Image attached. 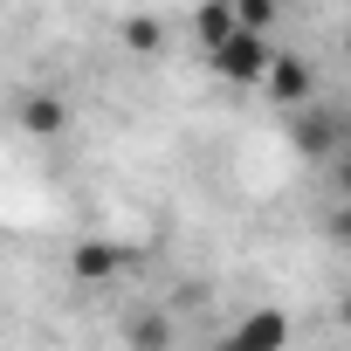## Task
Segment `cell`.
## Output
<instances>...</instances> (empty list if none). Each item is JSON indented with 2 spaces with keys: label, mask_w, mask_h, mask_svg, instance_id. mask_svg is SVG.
<instances>
[{
  "label": "cell",
  "mask_w": 351,
  "mask_h": 351,
  "mask_svg": "<svg viewBox=\"0 0 351 351\" xmlns=\"http://www.w3.org/2000/svg\"><path fill=\"white\" fill-rule=\"evenodd\" d=\"M262 83L282 97V104H303V90H310V76H303V62H276L269 56V69H262Z\"/></svg>",
  "instance_id": "3"
},
{
  "label": "cell",
  "mask_w": 351,
  "mask_h": 351,
  "mask_svg": "<svg viewBox=\"0 0 351 351\" xmlns=\"http://www.w3.org/2000/svg\"><path fill=\"white\" fill-rule=\"evenodd\" d=\"M62 117H69V110H62L56 97H21V124H28V131H62Z\"/></svg>",
  "instance_id": "4"
},
{
  "label": "cell",
  "mask_w": 351,
  "mask_h": 351,
  "mask_svg": "<svg viewBox=\"0 0 351 351\" xmlns=\"http://www.w3.org/2000/svg\"><path fill=\"white\" fill-rule=\"evenodd\" d=\"M76 269H83V276H110V269H117V255H110V248H83V255H76Z\"/></svg>",
  "instance_id": "6"
},
{
  "label": "cell",
  "mask_w": 351,
  "mask_h": 351,
  "mask_svg": "<svg viewBox=\"0 0 351 351\" xmlns=\"http://www.w3.org/2000/svg\"><path fill=\"white\" fill-rule=\"evenodd\" d=\"M214 69L228 76V83H262V69H269V42L255 35V28H228L221 42H214Z\"/></svg>",
  "instance_id": "1"
},
{
  "label": "cell",
  "mask_w": 351,
  "mask_h": 351,
  "mask_svg": "<svg viewBox=\"0 0 351 351\" xmlns=\"http://www.w3.org/2000/svg\"><path fill=\"white\" fill-rule=\"evenodd\" d=\"M289 344V324L276 317V310H262V317H248L234 337H228V351H282Z\"/></svg>",
  "instance_id": "2"
},
{
  "label": "cell",
  "mask_w": 351,
  "mask_h": 351,
  "mask_svg": "<svg viewBox=\"0 0 351 351\" xmlns=\"http://www.w3.org/2000/svg\"><path fill=\"white\" fill-rule=\"evenodd\" d=\"M124 337H131L138 351H165V324H158V317H138V324H124Z\"/></svg>",
  "instance_id": "5"
}]
</instances>
